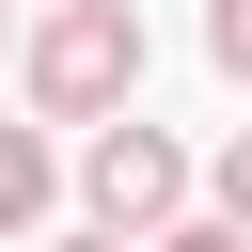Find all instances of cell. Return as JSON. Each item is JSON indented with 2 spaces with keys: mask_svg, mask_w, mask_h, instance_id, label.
I'll return each instance as SVG.
<instances>
[{
  "mask_svg": "<svg viewBox=\"0 0 252 252\" xmlns=\"http://www.w3.org/2000/svg\"><path fill=\"white\" fill-rule=\"evenodd\" d=\"M205 189H220V220H252V126L220 142V173H205Z\"/></svg>",
  "mask_w": 252,
  "mask_h": 252,
  "instance_id": "8992f818",
  "label": "cell"
},
{
  "mask_svg": "<svg viewBox=\"0 0 252 252\" xmlns=\"http://www.w3.org/2000/svg\"><path fill=\"white\" fill-rule=\"evenodd\" d=\"M142 252H252V220H158Z\"/></svg>",
  "mask_w": 252,
  "mask_h": 252,
  "instance_id": "5b68a950",
  "label": "cell"
},
{
  "mask_svg": "<svg viewBox=\"0 0 252 252\" xmlns=\"http://www.w3.org/2000/svg\"><path fill=\"white\" fill-rule=\"evenodd\" d=\"M205 63H220V79H252V0H205Z\"/></svg>",
  "mask_w": 252,
  "mask_h": 252,
  "instance_id": "277c9868",
  "label": "cell"
},
{
  "mask_svg": "<svg viewBox=\"0 0 252 252\" xmlns=\"http://www.w3.org/2000/svg\"><path fill=\"white\" fill-rule=\"evenodd\" d=\"M47 205H63V173H47V142H32V126H0V236H32Z\"/></svg>",
  "mask_w": 252,
  "mask_h": 252,
  "instance_id": "3957f363",
  "label": "cell"
},
{
  "mask_svg": "<svg viewBox=\"0 0 252 252\" xmlns=\"http://www.w3.org/2000/svg\"><path fill=\"white\" fill-rule=\"evenodd\" d=\"M142 94V16L126 0H63L47 32H32V110L47 126H110Z\"/></svg>",
  "mask_w": 252,
  "mask_h": 252,
  "instance_id": "6da1fadb",
  "label": "cell"
},
{
  "mask_svg": "<svg viewBox=\"0 0 252 252\" xmlns=\"http://www.w3.org/2000/svg\"><path fill=\"white\" fill-rule=\"evenodd\" d=\"M63 252H142V236H110V220H94V236H63Z\"/></svg>",
  "mask_w": 252,
  "mask_h": 252,
  "instance_id": "52a82bcc",
  "label": "cell"
},
{
  "mask_svg": "<svg viewBox=\"0 0 252 252\" xmlns=\"http://www.w3.org/2000/svg\"><path fill=\"white\" fill-rule=\"evenodd\" d=\"M79 205H94L110 236H158V220H189V158H173L158 126H94V142H79Z\"/></svg>",
  "mask_w": 252,
  "mask_h": 252,
  "instance_id": "7a4b0ae2",
  "label": "cell"
}]
</instances>
